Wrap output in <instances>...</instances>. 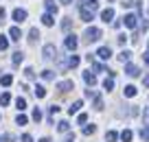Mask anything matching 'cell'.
<instances>
[{"label":"cell","mask_w":149,"mask_h":142,"mask_svg":"<svg viewBox=\"0 0 149 142\" xmlns=\"http://www.w3.org/2000/svg\"><path fill=\"white\" fill-rule=\"evenodd\" d=\"M101 37H103V33H101V28H97V26H88V28H86V33H84V39H86V44L99 42Z\"/></svg>","instance_id":"6da1fadb"},{"label":"cell","mask_w":149,"mask_h":142,"mask_svg":"<svg viewBox=\"0 0 149 142\" xmlns=\"http://www.w3.org/2000/svg\"><path fill=\"white\" fill-rule=\"evenodd\" d=\"M42 55H44V59H57V48L53 44H46L44 51H42Z\"/></svg>","instance_id":"7a4b0ae2"},{"label":"cell","mask_w":149,"mask_h":142,"mask_svg":"<svg viewBox=\"0 0 149 142\" xmlns=\"http://www.w3.org/2000/svg\"><path fill=\"white\" fill-rule=\"evenodd\" d=\"M79 13H81V20H84V22H90V20H92V15H94V11H90L84 2H79Z\"/></svg>","instance_id":"3957f363"},{"label":"cell","mask_w":149,"mask_h":142,"mask_svg":"<svg viewBox=\"0 0 149 142\" xmlns=\"http://www.w3.org/2000/svg\"><path fill=\"white\" fill-rule=\"evenodd\" d=\"M136 13H127V15H123V24H125L127 28H136Z\"/></svg>","instance_id":"277c9868"},{"label":"cell","mask_w":149,"mask_h":142,"mask_svg":"<svg viewBox=\"0 0 149 142\" xmlns=\"http://www.w3.org/2000/svg\"><path fill=\"white\" fill-rule=\"evenodd\" d=\"M64 46L68 48V51H74V48L79 46V39H77L74 35H68V37H66V42H64Z\"/></svg>","instance_id":"5b68a950"},{"label":"cell","mask_w":149,"mask_h":142,"mask_svg":"<svg viewBox=\"0 0 149 142\" xmlns=\"http://www.w3.org/2000/svg\"><path fill=\"white\" fill-rule=\"evenodd\" d=\"M97 55H99V59H103V61H107L112 57V51H110V46H101L97 51Z\"/></svg>","instance_id":"8992f818"},{"label":"cell","mask_w":149,"mask_h":142,"mask_svg":"<svg viewBox=\"0 0 149 142\" xmlns=\"http://www.w3.org/2000/svg\"><path fill=\"white\" fill-rule=\"evenodd\" d=\"M101 20H103V22H112V20H114V9H110V7H107V9H103L101 11Z\"/></svg>","instance_id":"52a82bcc"},{"label":"cell","mask_w":149,"mask_h":142,"mask_svg":"<svg viewBox=\"0 0 149 142\" xmlns=\"http://www.w3.org/2000/svg\"><path fill=\"white\" fill-rule=\"evenodd\" d=\"M74 87V83L72 81H61V83H57V90L61 92V94H66V92H70Z\"/></svg>","instance_id":"ba28073f"},{"label":"cell","mask_w":149,"mask_h":142,"mask_svg":"<svg viewBox=\"0 0 149 142\" xmlns=\"http://www.w3.org/2000/svg\"><path fill=\"white\" fill-rule=\"evenodd\" d=\"M13 20H15V22H24V20H26V11H24V9H15L13 11Z\"/></svg>","instance_id":"9c48e42d"},{"label":"cell","mask_w":149,"mask_h":142,"mask_svg":"<svg viewBox=\"0 0 149 142\" xmlns=\"http://www.w3.org/2000/svg\"><path fill=\"white\" fill-rule=\"evenodd\" d=\"M84 81H86V83H88V85H90V87H92V85H94V83H97V77H94V74H92V72H90V70H86V72H84Z\"/></svg>","instance_id":"30bf717a"},{"label":"cell","mask_w":149,"mask_h":142,"mask_svg":"<svg viewBox=\"0 0 149 142\" xmlns=\"http://www.w3.org/2000/svg\"><path fill=\"white\" fill-rule=\"evenodd\" d=\"M130 59H132L130 51H121V53H118V61H121V64H130Z\"/></svg>","instance_id":"8fae6325"},{"label":"cell","mask_w":149,"mask_h":142,"mask_svg":"<svg viewBox=\"0 0 149 142\" xmlns=\"http://www.w3.org/2000/svg\"><path fill=\"white\" fill-rule=\"evenodd\" d=\"M9 37H11L13 42H18L20 37H22V31H20L18 26H11V31H9Z\"/></svg>","instance_id":"7c38bea8"},{"label":"cell","mask_w":149,"mask_h":142,"mask_svg":"<svg viewBox=\"0 0 149 142\" xmlns=\"http://www.w3.org/2000/svg\"><path fill=\"white\" fill-rule=\"evenodd\" d=\"M81 107H84V103H81V101H74L72 105L68 107V114H70V116H72V114H77V112H79Z\"/></svg>","instance_id":"4fadbf2b"},{"label":"cell","mask_w":149,"mask_h":142,"mask_svg":"<svg viewBox=\"0 0 149 142\" xmlns=\"http://www.w3.org/2000/svg\"><path fill=\"white\" fill-rule=\"evenodd\" d=\"M44 7H46V11L48 13H57V5H55V0H46V2H44Z\"/></svg>","instance_id":"5bb4252c"},{"label":"cell","mask_w":149,"mask_h":142,"mask_svg":"<svg viewBox=\"0 0 149 142\" xmlns=\"http://www.w3.org/2000/svg\"><path fill=\"white\" fill-rule=\"evenodd\" d=\"M138 72H140V70L136 68V66H132V64L125 66V74H130V77H138Z\"/></svg>","instance_id":"9a60e30c"},{"label":"cell","mask_w":149,"mask_h":142,"mask_svg":"<svg viewBox=\"0 0 149 142\" xmlns=\"http://www.w3.org/2000/svg\"><path fill=\"white\" fill-rule=\"evenodd\" d=\"M0 83L5 87H9L11 83H13V77H11V74H0Z\"/></svg>","instance_id":"2e32d148"},{"label":"cell","mask_w":149,"mask_h":142,"mask_svg":"<svg viewBox=\"0 0 149 142\" xmlns=\"http://www.w3.org/2000/svg\"><path fill=\"white\" fill-rule=\"evenodd\" d=\"M37 39H40V31H37V28H31V31H29V42L35 44Z\"/></svg>","instance_id":"e0dca14e"},{"label":"cell","mask_w":149,"mask_h":142,"mask_svg":"<svg viewBox=\"0 0 149 142\" xmlns=\"http://www.w3.org/2000/svg\"><path fill=\"white\" fill-rule=\"evenodd\" d=\"M123 94H125L127 98H134V96H136V87H134V85H125V90H123Z\"/></svg>","instance_id":"ac0fdd59"},{"label":"cell","mask_w":149,"mask_h":142,"mask_svg":"<svg viewBox=\"0 0 149 142\" xmlns=\"http://www.w3.org/2000/svg\"><path fill=\"white\" fill-rule=\"evenodd\" d=\"M42 24H44V26H53V24H55L53 15H51V13H44V15H42Z\"/></svg>","instance_id":"d6986e66"},{"label":"cell","mask_w":149,"mask_h":142,"mask_svg":"<svg viewBox=\"0 0 149 142\" xmlns=\"http://www.w3.org/2000/svg\"><path fill=\"white\" fill-rule=\"evenodd\" d=\"M22 59H24V55H22V53H13V57H11V61H13V66H20V64H22Z\"/></svg>","instance_id":"ffe728a7"},{"label":"cell","mask_w":149,"mask_h":142,"mask_svg":"<svg viewBox=\"0 0 149 142\" xmlns=\"http://www.w3.org/2000/svg\"><path fill=\"white\" fill-rule=\"evenodd\" d=\"M66 64H68V68H77V66H79V57H77V55H70V59L66 61Z\"/></svg>","instance_id":"44dd1931"},{"label":"cell","mask_w":149,"mask_h":142,"mask_svg":"<svg viewBox=\"0 0 149 142\" xmlns=\"http://www.w3.org/2000/svg\"><path fill=\"white\" fill-rule=\"evenodd\" d=\"M35 96L44 98V96H46V87H44V85H35Z\"/></svg>","instance_id":"7402d4cb"},{"label":"cell","mask_w":149,"mask_h":142,"mask_svg":"<svg viewBox=\"0 0 149 142\" xmlns=\"http://www.w3.org/2000/svg\"><path fill=\"white\" fill-rule=\"evenodd\" d=\"M42 79L44 81H53V79H55V72H53V70H42Z\"/></svg>","instance_id":"603a6c76"},{"label":"cell","mask_w":149,"mask_h":142,"mask_svg":"<svg viewBox=\"0 0 149 142\" xmlns=\"http://www.w3.org/2000/svg\"><path fill=\"white\" fill-rule=\"evenodd\" d=\"M9 103H11V94H9V92H5V94L0 96V105L5 107V105H9Z\"/></svg>","instance_id":"cb8c5ba5"},{"label":"cell","mask_w":149,"mask_h":142,"mask_svg":"<svg viewBox=\"0 0 149 142\" xmlns=\"http://www.w3.org/2000/svg\"><path fill=\"white\" fill-rule=\"evenodd\" d=\"M94 131H97V125H86L84 127V136H92Z\"/></svg>","instance_id":"d4e9b609"},{"label":"cell","mask_w":149,"mask_h":142,"mask_svg":"<svg viewBox=\"0 0 149 142\" xmlns=\"http://www.w3.org/2000/svg\"><path fill=\"white\" fill-rule=\"evenodd\" d=\"M57 129H59V131H61V133H64V131H68V129H70V125H68V120H59V123H57Z\"/></svg>","instance_id":"484cf974"},{"label":"cell","mask_w":149,"mask_h":142,"mask_svg":"<svg viewBox=\"0 0 149 142\" xmlns=\"http://www.w3.org/2000/svg\"><path fill=\"white\" fill-rule=\"evenodd\" d=\"M70 26H72V18H64L61 20V28H64V31H70Z\"/></svg>","instance_id":"4316f807"},{"label":"cell","mask_w":149,"mask_h":142,"mask_svg":"<svg viewBox=\"0 0 149 142\" xmlns=\"http://www.w3.org/2000/svg\"><path fill=\"white\" fill-rule=\"evenodd\" d=\"M94 109H97V112H101V109H103V98H101V96H97V94H94Z\"/></svg>","instance_id":"83f0119b"},{"label":"cell","mask_w":149,"mask_h":142,"mask_svg":"<svg viewBox=\"0 0 149 142\" xmlns=\"http://www.w3.org/2000/svg\"><path fill=\"white\" fill-rule=\"evenodd\" d=\"M132 138H134V133H132V131H130V129H125V131H123V133H121V140H123V142H130V140H132Z\"/></svg>","instance_id":"f1b7e54d"},{"label":"cell","mask_w":149,"mask_h":142,"mask_svg":"<svg viewBox=\"0 0 149 142\" xmlns=\"http://www.w3.org/2000/svg\"><path fill=\"white\" fill-rule=\"evenodd\" d=\"M15 107H18L20 112L26 109V101H24V98H15Z\"/></svg>","instance_id":"f546056e"},{"label":"cell","mask_w":149,"mask_h":142,"mask_svg":"<svg viewBox=\"0 0 149 142\" xmlns=\"http://www.w3.org/2000/svg\"><path fill=\"white\" fill-rule=\"evenodd\" d=\"M103 87H105V90L110 92L112 87H114V79H112V77H110V79H105V81H103Z\"/></svg>","instance_id":"4dcf8cb0"},{"label":"cell","mask_w":149,"mask_h":142,"mask_svg":"<svg viewBox=\"0 0 149 142\" xmlns=\"http://www.w3.org/2000/svg\"><path fill=\"white\" fill-rule=\"evenodd\" d=\"M116 138H118V133H116V131H107V133H105V140H107V142H114Z\"/></svg>","instance_id":"1f68e13d"},{"label":"cell","mask_w":149,"mask_h":142,"mask_svg":"<svg viewBox=\"0 0 149 142\" xmlns=\"http://www.w3.org/2000/svg\"><path fill=\"white\" fill-rule=\"evenodd\" d=\"M7 48H9V39L2 35V37H0V51H7Z\"/></svg>","instance_id":"d6a6232c"},{"label":"cell","mask_w":149,"mask_h":142,"mask_svg":"<svg viewBox=\"0 0 149 142\" xmlns=\"http://www.w3.org/2000/svg\"><path fill=\"white\" fill-rule=\"evenodd\" d=\"M24 77H26L29 81H33V79H35V72H33V68H24Z\"/></svg>","instance_id":"836d02e7"},{"label":"cell","mask_w":149,"mask_h":142,"mask_svg":"<svg viewBox=\"0 0 149 142\" xmlns=\"http://www.w3.org/2000/svg\"><path fill=\"white\" fill-rule=\"evenodd\" d=\"M15 123H18L20 127H22V125H26V123H29V118H26V116H24V114H20L18 118H15Z\"/></svg>","instance_id":"e575fe53"},{"label":"cell","mask_w":149,"mask_h":142,"mask_svg":"<svg viewBox=\"0 0 149 142\" xmlns=\"http://www.w3.org/2000/svg\"><path fill=\"white\" fill-rule=\"evenodd\" d=\"M33 120H35V123H40V120H42V112L37 109V107L33 109Z\"/></svg>","instance_id":"d590c367"},{"label":"cell","mask_w":149,"mask_h":142,"mask_svg":"<svg viewBox=\"0 0 149 142\" xmlns=\"http://www.w3.org/2000/svg\"><path fill=\"white\" fill-rule=\"evenodd\" d=\"M140 138H143L145 142H149V127L147 129H140Z\"/></svg>","instance_id":"8d00e7d4"},{"label":"cell","mask_w":149,"mask_h":142,"mask_svg":"<svg viewBox=\"0 0 149 142\" xmlns=\"http://www.w3.org/2000/svg\"><path fill=\"white\" fill-rule=\"evenodd\" d=\"M86 120H88V116H86V114H79V116H77V123H79V125H84Z\"/></svg>","instance_id":"74e56055"},{"label":"cell","mask_w":149,"mask_h":142,"mask_svg":"<svg viewBox=\"0 0 149 142\" xmlns=\"http://www.w3.org/2000/svg\"><path fill=\"white\" fill-rule=\"evenodd\" d=\"M48 112H51V116H55L57 112H59V105H51V109H48Z\"/></svg>","instance_id":"f35d334b"},{"label":"cell","mask_w":149,"mask_h":142,"mask_svg":"<svg viewBox=\"0 0 149 142\" xmlns=\"http://www.w3.org/2000/svg\"><path fill=\"white\" fill-rule=\"evenodd\" d=\"M94 70H97V72H105V66H101V64H94Z\"/></svg>","instance_id":"ab89813d"},{"label":"cell","mask_w":149,"mask_h":142,"mask_svg":"<svg viewBox=\"0 0 149 142\" xmlns=\"http://www.w3.org/2000/svg\"><path fill=\"white\" fill-rule=\"evenodd\" d=\"M22 142H33V138L29 136V133H24V136H22Z\"/></svg>","instance_id":"60d3db41"},{"label":"cell","mask_w":149,"mask_h":142,"mask_svg":"<svg viewBox=\"0 0 149 142\" xmlns=\"http://www.w3.org/2000/svg\"><path fill=\"white\" fill-rule=\"evenodd\" d=\"M143 85H145V87H149V74H147V77L143 79Z\"/></svg>","instance_id":"b9f144b4"},{"label":"cell","mask_w":149,"mask_h":142,"mask_svg":"<svg viewBox=\"0 0 149 142\" xmlns=\"http://www.w3.org/2000/svg\"><path fill=\"white\" fill-rule=\"evenodd\" d=\"M5 15H7V13H5V9H0V22H5Z\"/></svg>","instance_id":"7bdbcfd3"},{"label":"cell","mask_w":149,"mask_h":142,"mask_svg":"<svg viewBox=\"0 0 149 142\" xmlns=\"http://www.w3.org/2000/svg\"><path fill=\"white\" fill-rule=\"evenodd\" d=\"M145 64H147V66H149V51H147V53H145Z\"/></svg>","instance_id":"ee69618b"},{"label":"cell","mask_w":149,"mask_h":142,"mask_svg":"<svg viewBox=\"0 0 149 142\" xmlns=\"http://www.w3.org/2000/svg\"><path fill=\"white\" fill-rule=\"evenodd\" d=\"M40 142H53V140H51V138H42Z\"/></svg>","instance_id":"f6af8a7d"},{"label":"cell","mask_w":149,"mask_h":142,"mask_svg":"<svg viewBox=\"0 0 149 142\" xmlns=\"http://www.w3.org/2000/svg\"><path fill=\"white\" fill-rule=\"evenodd\" d=\"M70 2H72V0H61V5H70Z\"/></svg>","instance_id":"bcb514c9"},{"label":"cell","mask_w":149,"mask_h":142,"mask_svg":"<svg viewBox=\"0 0 149 142\" xmlns=\"http://www.w3.org/2000/svg\"><path fill=\"white\" fill-rule=\"evenodd\" d=\"M86 2H94V0H86Z\"/></svg>","instance_id":"7dc6e473"},{"label":"cell","mask_w":149,"mask_h":142,"mask_svg":"<svg viewBox=\"0 0 149 142\" xmlns=\"http://www.w3.org/2000/svg\"><path fill=\"white\" fill-rule=\"evenodd\" d=\"M110 2H114V0H110Z\"/></svg>","instance_id":"c3c4849f"}]
</instances>
